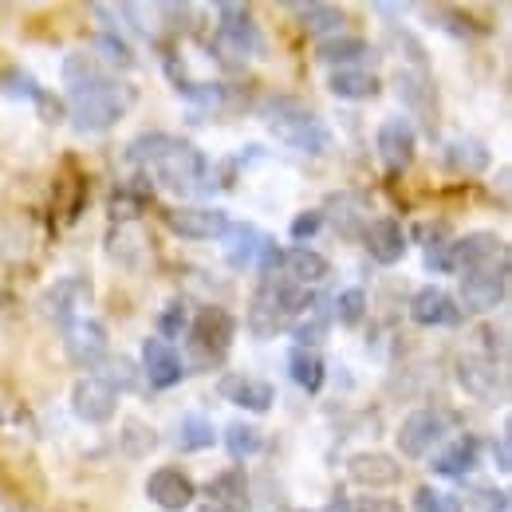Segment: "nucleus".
Listing matches in <instances>:
<instances>
[{"label": "nucleus", "mask_w": 512, "mask_h": 512, "mask_svg": "<svg viewBox=\"0 0 512 512\" xmlns=\"http://www.w3.org/2000/svg\"><path fill=\"white\" fill-rule=\"evenodd\" d=\"M446 430H449L446 414H438V410H410V414L398 422V430H394V438H398V453H402V457H410V461L430 457V449L442 446Z\"/></svg>", "instance_id": "10"}, {"label": "nucleus", "mask_w": 512, "mask_h": 512, "mask_svg": "<svg viewBox=\"0 0 512 512\" xmlns=\"http://www.w3.org/2000/svg\"><path fill=\"white\" fill-rule=\"evenodd\" d=\"M123 449H127V457H146V453H154V449H158V434H154V426L127 422V430H123Z\"/></svg>", "instance_id": "43"}, {"label": "nucleus", "mask_w": 512, "mask_h": 512, "mask_svg": "<svg viewBox=\"0 0 512 512\" xmlns=\"http://www.w3.org/2000/svg\"><path fill=\"white\" fill-rule=\"evenodd\" d=\"M327 91L335 95V99H347V103H367V99H375L379 91H383V79L375 75V71H331L327 75Z\"/></svg>", "instance_id": "27"}, {"label": "nucleus", "mask_w": 512, "mask_h": 512, "mask_svg": "<svg viewBox=\"0 0 512 512\" xmlns=\"http://www.w3.org/2000/svg\"><path fill=\"white\" fill-rule=\"evenodd\" d=\"M355 512H406L398 501H390V497H363L359 505H355Z\"/></svg>", "instance_id": "47"}, {"label": "nucleus", "mask_w": 512, "mask_h": 512, "mask_svg": "<svg viewBox=\"0 0 512 512\" xmlns=\"http://www.w3.org/2000/svg\"><path fill=\"white\" fill-rule=\"evenodd\" d=\"M300 512H308V509H300Z\"/></svg>", "instance_id": "51"}, {"label": "nucleus", "mask_w": 512, "mask_h": 512, "mask_svg": "<svg viewBox=\"0 0 512 512\" xmlns=\"http://www.w3.org/2000/svg\"><path fill=\"white\" fill-rule=\"evenodd\" d=\"M414 512H465V505H461V497H453L438 485H422L414 493Z\"/></svg>", "instance_id": "42"}, {"label": "nucleus", "mask_w": 512, "mask_h": 512, "mask_svg": "<svg viewBox=\"0 0 512 512\" xmlns=\"http://www.w3.org/2000/svg\"><path fill=\"white\" fill-rule=\"evenodd\" d=\"M162 221L182 241H221L225 229L233 225L229 213L217 209V205H174V209L162 213Z\"/></svg>", "instance_id": "9"}, {"label": "nucleus", "mask_w": 512, "mask_h": 512, "mask_svg": "<svg viewBox=\"0 0 512 512\" xmlns=\"http://www.w3.org/2000/svg\"><path fill=\"white\" fill-rule=\"evenodd\" d=\"M264 127L272 130V138H276L280 146H288V150H296V154L320 158V154H327V150L335 146L331 127L323 123L308 103H300V99H292V95H276V99L268 103Z\"/></svg>", "instance_id": "2"}, {"label": "nucleus", "mask_w": 512, "mask_h": 512, "mask_svg": "<svg viewBox=\"0 0 512 512\" xmlns=\"http://www.w3.org/2000/svg\"><path fill=\"white\" fill-rule=\"evenodd\" d=\"M347 477L363 489H390L402 481V465H398V457L371 449V453H355L347 461Z\"/></svg>", "instance_id": "19"}, {"label": "nucleus", "mask_w": 512, "mask_h": 512, "mask_svg": "<svg viewBox=\"0 0 512 512\" xmlns=\"http://www.w3.org/2000/svg\"><path fill=\"white\" fill-rule=\"evenodd\" d=\"M213 442H217V430H213V422L205 414H186L178 422V449L201 453V449H209Z\"/></svg>", "instance_id": "35"}, {"label": "nucleus", "mask_w": 512, "mask_h": 512, "mask_svg": "<svg viewBox=\"0 0 512 512\" xmlns=\"http://www.w3.org/2000/svg\"><path fill=\"white\" fill-rule=\"evenodd\" d=\"M225 260H229V268H256V256L264 249V233L249 225V221H241V225H229L225 229Z\"/></svg>", "instance_id": "26"}, {"label": "nucleus", "mask_w": 512, "mask_h": 512, "mask_svg": "<svg viewBox=\"0 0 512 512\" xmlns=\"http://www.w3.org/2000/svg\"><path fill=\"white\" fill-rule=\"evenodd\" d=\"M95 60L99 64H115V67H134V52H130V44L119 36V32H111V28H103L99 36H95Z\"/></svg>", "instance_id": "39"}, {"label": "nucleus", "mask_w": 512, "mask_h": 512, "mask_svg": "<svg viewBox=\"0 0 512 512\" xmlns=\"http://www.w3.org/2000/svg\"><path fill=\"white\" fill-rule=\"evenodd\" d=\"M190 355L201 363V371H213L225 363L233 335H237V320L225 308H201L190 320Z\"/></svg>", "instance_id": "6"}, {"label": "nucleus", "mask_w": 512, "mask_h": 512, "mask_svg": "<svg viewBox=\"0 0 512 512\" xmlns=\"http://www.w3.org/2000/svg\"><path fill=\"white\" fill-rule=\"evenodd\" d=\"M367 316V292L363 288H343L335 300H331V320L343 323V327H359Z\"/></svg>", "instance_id": "37"}, {"label": "nucleus", "mask_w": 512, "mask_h": 512, "mask_svg": "<svg viewBox=\"0 0 512 512\" xmlns=\"http://www.w3.org/2000/svg\"><path fill=\"white\" fill-rule=\"evenodd\" d=\"M217 394L249 414H272L276 406V386L264 383V379H253V375H221L217 379Z\"/></svg>", "instance_id": "17"}, {"label": "nucleus", "mask_w": 512, "mask_h": 512, "mask_svg": "<svg viewBox=\"0 0 512 512\" xmlns=\"http://www.w3.org/2000/svg\"><path fill=\"white\" fill-rule=\"evenodd\" d=\"M288 375H292V383L300 386V390L320 394L323 379H327V367H323V359L312 347H292V355H288Z\"/></svg>", "instance_id": "30"}, {"label": "nucleus", "mask_w": 512, "mask_h": 512, "mask_svg": "<svg viewBox=\"0 0 512 512\" xmlns=\"http://www.w3.org/2000/svg\"><path fill=\"white\" fill-rule=\"evenodd\" d=\"M178 138L174 134H166V130H150V134H138L134 142L127 146V162L130 166H154L170 146H174Z\"/></svg>", "instance_id": "33"}, {"label": "nucleus", "mask_w": 512, "mask_h": 512, "mask_svg": "<svg viewBox=\"0 0 512 512\" xmlns=\"http://www.w3.org/2000/svg\"><path fill=\"white\" fill-rule=\"evenodd\" d=\"M225 449H229V457H237V461L256 457V453L264 449L260 426H253V422H229V426H225Z\"/></svg>", "instance_id": "34"}, {"label": "nucleus", "mask_w": 512, "mask_h": 512, "mask_svg": "<svg viewBox=\"0 0 512 512\" xmlns=\"http://www.w3.org/2000/svg\"><path fill=\"white\" fill-rule=\"evenodd\" d=\"M193 497H197L193 481L182 473V469H174V465H162V469H154V473L146 477V501L158 505L162 512L190 509Z\"/></svg>", "instance_id": "16"}, {"label": "nucleus", "mask_w": 512, "mask_h": 512, "mask_svg": "<svg viewBox=\"0 0 512 512\" xmlns=\"http://www.w3.org/2000/svg\"><path fill=\"white\" fill-rule=\"evenodd\" d=\"M154 174H158V186H166V190L174 193H197L205 186V174H209V162H205V154L186 142V138H178L154 166H150Z\"/></svg>", "instance_id": "7"}, {"label": "nucleus", "mask_w": 512, "mask_h": 512, "mask_svg": "<svg viewBox=\"0 0 512 512\" xmlns=\"http://www.w3.org/2000/svg\"><path fill=\"white\" fill-rule=\"evenodd\" d=\"M327 323H331V308H327V300H312V308H308L300 320L292 323V335L300 339V347L320 343L323 331H327Z\"/></svg>", "instance_id": "36"}, {"label": "nucleus", "mask_w": 512, "mask_h": 512, "mask_svg": "<svg viewBox=\"0 0 512 512\" xmlns=\"http://www.w3.org/2000/svg\"><path fill=\"white\" fill-rule=\"evenodd\" d=\"M197 512H225V509H217V505H205V509H197Z\"/></svg>", "instance_id": "50"}, {"label": "nucleus", "mask_w": 512, "mask_h": 512, "mask_svg": "<svg viewBox=\"0 0 512 512\" xmlns=\"http://www.w3.org/2000/svg\"><path fill=\"white\" fill-rule=\"evenodd\" d=\"M64 351L75 367H99L111 355L107 327L99 320H71L64 327Z\"/></svg>", "instance_id": "14"}, {"label": "nucleus", "mask_w": 512, "mask_h": 512, "mask_svg": "<svg viewBox=\"0 0 512 512\" xmlns=\"http://www.w3.org/2000/svg\"><path fill=\"white\" fill-rule=\"evenodd\" d=\"M64 91L71 99V127L79 134H103L123 123L138 103L134 83H123L95 60V52H71L64 60Z\"/></svg>", "instance_id": "1"}, {"label": "nucleus", "mask_w": 512, "mask_h": 512, "mask_svg": "<svg viewBox=\"0 0 512 512\" xmlns=\"http://www.w3.org/2000/svg\"><path fill=\"white\" fill-rule=\"evenodd\" d=\"M190 304L186 300H170L166 304V312L158 316V339L162 343H170V339H178V335H186L190 331Z\"/></svg>", "instance_id": "40"}, {"label": "nucleus", "mask_w": 512, "mask_h": 512, "mask_svg": "<svg viewBox=\"0 0 512 512\" xmlns=\"http://www.w3.org/2000/svg\"><path fill=\"white\" fill-rule=\"evenodd\" d=\"M375 12H383V16H402L406 4H375Z\"/></svg>", "instance_id": "49"}, {"label": "nucleus", "mask_w": 512, "mask_h": 512, "mask_svg": "<svg viewBox=\"0 0 512 512\" xmlns=\"http://www.w3.org/2000/svg\"><path fill=\"white\" fill-rule=\"evenodd\" d=\"M284 272H288V280H292V284L308 288V284H320V280H327L331 264H327V256H320L316 249L296 245V249H288V253H284Z\"/></svg>", "instance_id": "29"}, {"label": "nucleus", "mask_w": 512, "mask_h": 512, "mask_svg": "<svg viewBox=\"0 0 512 512\" xmlns=\"http://www.w3.org/2000/svg\"><path fill=\"white\" fill-rule=\"evenodd\" d=\"M138 371L146 375V383L154 390H170V386H178L186 379V359L178 355V347H170V343H162L154 335V339L142 343V367Z\"/></svg>", "instance_id": "15"}, {"label": "nucleus", "mask_w": 512, "mask_h": 512, "mask_svg": "<svg viewBox=\"0 0 512 512\" xmlns=\"http://www.w3.org/2000/svg\"><path fill=\"white\" fill-rule=\"evenodd\" d=\"M296 16H300V24H304V32H316V36H331V32H339L343 28V8H335V4H316V0H308V4H296L292 8Z\"/></svg>", "instance_id": "32"}, {"label": "nucleus", "mask_w": 512, "mask_h": 512, "mask_svg": "<svg viewBox=\"0 0 512 512\" xmlns=\"http://www.w3.org/2000/svg\"><path fill=\"white\" fill-rule=\"evenodd\" d=\"M509 256V245L497 237V233H469L461 241H449V260H453V272H465V268H481V264H493Z\"/></svg>", "instance_id": "20"}, {"label": "nucleus", "mask_w": 512, "mask_h": 512, "mask_svg": "<svg viewBox=\"0 0 512 512\" xmlns=\"http://www.w3.org/2000/svg\"><path fill=\"white\" fill-rule=\"evenodd\" d=\"M316 56L331 71H359V64H367L375 56V48L367 40H359V36H327Z\"/></svg>", "instance_id": "24"}, {"label": "nucleus", "mask_w": 512, "mask_h": 512, "mask_svg": "<svg viewBox=\"0 0 512 512\" xmlns=\"http://www.w3.org/2000/svg\"><path fill=\"white\" fill-rule=\"evenodd\" d=\"M99 379L111 386L115 394H123V390H134V386H138V367L130 363L127 355H115V359L107 355V359L99 363Z\"/></svg>", "instance_id": "38"}, {"label": "nucleus", "mask_w": 512, "mask_h": 512, "mask_svg": "<svg viewBox=\"0 0 512 512\" xmlns=\"http://www.w3.org/2000/svg\"><path fill=\"white\" fill-rule=\"evenodd\" d=\"M209 505L225 512H249V477L241 469H225L209 481Z\"/></svg>", "instance_id": "28"}, {"label": "nucleus", "mask_w": 512, "mask_h": 512, "mask_svg": "<svg viewBox=\"0 0 512 512\" xmlns=\"http://www.w3.org/2000/svg\"><path fill=\"white\" fill-rule=\"evenodd\" d=\"M410 320L418 323V327H457L461 323V308H457V300L449 296L446 288L426 284L410 300Z\"/></svg>", "instance_id": "18"}, {"label": "nucleus", "mask_w": 512, "mask_h": 512, "mask_svg": "<svg viewBox=\"0 0 512 512\" xmlns=\"http://www.w3.org/2000/svg\"><path fill=\"white\" fill-rule=\"evenodd\" d=\"M442 162H446L449 174L469 178V174H485L489 162H493V154H489V146L481 138H453V142H446V150H442Z\"/></svg>", "instance_id": "25"}, {"label": "nucleus", "mask_w": 512, "mask_h": 512, "mask_svg": "<svg viewBox=\"0 0 512 512\" xmlns=\"http://www.w3.org/2000/svg\"><path fill=\"white\" fill-rule=\"evenodd\" d=\"M217 8V52H221V60H229V64H249V60H260L264 56V36H260V28H256L253 20V8L249 4H229V0H221V4H213Z\"/></svg>", "instance_id": "4"}, {"label": "nucleus", "mask_w": 512, "mask_h": 512, "mask_svg": "<svg viewBox=\"0 0 512 512\" xmlns=\"http://www.w3.org/2000/svg\"><path fill=\"white\" fill-rule=\"evenodd\" d=\"M146 201H150V182H146V174H138L134 182L111 193V217L115 221H134L146 209Z\"/></svg>", "instance_id": "31"}, {"label": "nucleus", "mask_w": 512, "mask_h": 512, "mask_svg": "<svg viewBox=\"0 0 512 512\" xmlns=\"http://www.w3.org/2000/svg\"><path fill=\"white\" fill-rule=\"evenodd\" d=\"M457 383L477 402H505V394H509L505 363H493L485 355H461L457 359Z\"/></svg>", "instance_id": "11"}, {"label": "nucleus", "mask_w": 512, "mask_h": 512, "mask_svg": "<svg viewBox=\"0 0 512 512\" xmlns=\"http://www.w3.org/2000/svg\"><path fill=\"white\" fill-rule=\"evenodd\" d=\"M497 469H501V473H509L512 469V453H509V426H505V430H501V438H497Z\"/></svg>", "instance_id": "48"}, {"label": "nucleus", "mask_w": 512, "mask_h": 512, "mask_svg": "<svg viewBox=\"0 0 512 512\" xmlns=\"http://www.w3.org/2000/svg\"><path fill=\"white\" fill-rule=\"evenodd\" d=\"M477 465H481V442H477L473 434H465V438L449 442V446L430 461V469H434L438 477H453V481L469 477Z\"/></svg>", "instance_id": "23"}, {"label": "nucleus", "mask_w": 512, "mask_h": 512, "mask_svg": "<svg viewBox=\"0 0 512 512\" xmlns=\"http://www.w3.org/2000/svg\"><path fill=\"white\" fill-rule=\"evenodd\" d=\"M363 245H367V253L375 256L379 264H398L406 256L410 241H406V229L394 217H379V221H371L363 229Z\"/></svg>", "instance_id": "22"}, {"label": "nucleus", "mask_w": 512, "mask_h": 512, "mask_svg": "<svg viewBox=\"0 0 512 512\" xmlns=\"http://www.w3.org/2000/svg\"><path fill=\"white\" fill-rule=\"evenodd\" d=\"M473 512H509L505 489H473Z\"/></svg>", "instance_id": "44"}, {"label": "nucleus", "mask_w": 512, "mask_h": 512, "mask_svg": "<svg viewBox=\"0 0 512 512\" xmlns=\"http://www.w3.org/2000/svg\"><path fill=\"white\" fill-rule=\"evenodd\" d=\"M320 225H323V213H320V209H312V213H304V217H296L288 233H292V241H300V245H304V241H312V237L320 233Z\"/></svg>", "instance_id": "45"}, {"label": "nucleus", "mask_w": 512, "mask_h": 512, "mask_svg": "<svg viewBox=\"0 0 512 512\" xmlns=\"http://www.w3.org/2000/svg\"><path fill=\"white\" fill-rule=\"evenodd\" d=\"M91 300H95V284H91V276L75 272V276L52 280V284L40 292L36 308H40V316H48V320L71 323V320H79V312H83Z\"/></svg>", "instance_id": "8"}, {"label": "nucleus", "mask_w": 512, "mask_h": 512, "mask_svg": "<svg viewBox=\"0 0 512 512\" xmlns=\"http://www.w3.org/2000/svg\"><path fill=\"white\" fill-rule=\"evenodd\" d=\"M312 300L316 296H308L292 280H264L256 288L253 304H249V331L256 339H272V335H280L284 327L300 320L312 308Z\"/></svg>", "instance_id": "3"}, {"label": "nucleus", "mask_w": 512, "mask_h": 512, "mask_svg": "<svg viewBox=\"0 0 512 512\" xmlns=\"http://www.w3.org/2000/svg\"><path fill=\"white\" fill-rule=\"evenodd\" d=\"M509 268L512 260L501 256L493 264L481 268H465L461 272V292H457V308L473 312V316H489L509 300Z\"/></svg>", "instance_id": "5"}, {"label": "nucleus", "mask_w": 512, "mask_h": 512, "mask_svg": "<svg viewBox=\"0 0 512 512\" xmlns=\"http://www.w3.org/2000/svg\"><path fill=\"white\" fill-rule=\"evenodd\" d=\"M375 150H379V158H383V166L390 174L410 170V162L418 154V130H414V123L406 115L383 119V127L375 134Z\"/></svg>", "instance_id": "12"}, {"label": "nucleus", "mask_w": 512, "mask_h": 512, "mask_svg": "<svg viewBox=\"0 0 512 512\" xmlns=\"http://www.w3.org/2000/svg\"><path fill=\"white\" fill-rule=\"evenodd\" d=\"M32 103H36V111H40V119H44V123H60V119H64V115H67V111H64V103H60L56 95H48L44 87H40V95H36Z\"/></svg>", "instance_id": "46"}, {"label": "nucleus", "mask_w": 512, "mask_h": 512, "mask_svg": "<svg viewBox=\"0 0 512 512\" xmlns=\"http://www.w3.org/2000/svg\"><path fill=\"white\" fill-rule=\"evenodd\" d=\"M394 87H398V99H402L414 115L426 119V127L438 123V91H434V79H430L426 71H398Z\"/></svg>", "instance_id": "21"}, {"label": "nucleus", "mask_w": 512, "mask_h": 512, "mask_svg": "<svg viewBox=\"0 0 512 512\" xmlns=\"http://www.w3.org/2000/svg\"><path fill=\"white\" fill-rule=\"evenodd\" d=\"M71 410L87 426H107L115 418V410H119V394L103 383L99 375H87V379H79V383L71 386Z\"/></svg>", "instance_id": "13"}, {"label": "nucleus", "mask_w": 512, "mask_h": 512, "mask_svg": "<svg viewBox=\"0 0 512 512\" xmlns=\"http://www.w3.org/2000/svg\"><path fill=\"white\" fill-rule=\"evenodd\" d=\"M0 91H4L8 99H24V103H32V99L40 95V83H36L24 67H4V71H0Z\"/></svg>", "instance_id": "41"}]
</instances>
